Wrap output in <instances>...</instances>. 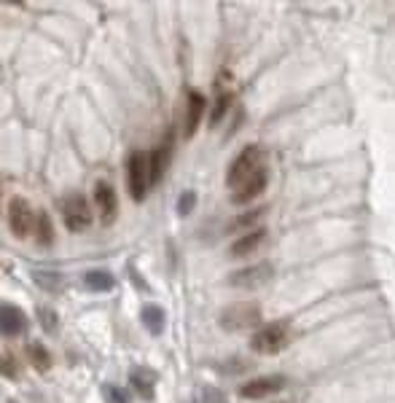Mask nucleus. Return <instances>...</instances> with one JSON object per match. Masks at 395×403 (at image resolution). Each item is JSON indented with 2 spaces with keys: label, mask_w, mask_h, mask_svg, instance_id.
Instances as JSON below:
<instances>
[{
  "label": "nucleus",
  "mask_w": 395,
  "mask_h": 403,
  "mask_svg": "<svg viewBox=\"0 0 395 403\" xmlns=\"http://www.w3.org/2000/svg\"><path fill=\"white\" fill-rule=\"evenodd\" d=\"M261 304L256 301H237V304H228L223 312H221V328L228 331V333H237V331H251L261 326Z\"/></svg>",
  "instance_id": "1"
},
{
  "label": "nucleus",
  "mask_w": 395,
  "mask_h": 403,
  "mask_svg": "<svg viewBox=\"0 0 395 403\" xmlns=\"http://www.w3.org/2000/svg\"><path fill=\"white\" fill-rule=\"evenodd\" d=\"M266 167L263 164V148L261 146H248L240 151V156L231 161V167L226 172V186L234 191V188H240L245 181H251L256 172Z\"/></svg>",
  "instance_id": "2"
},
{
  "label": "nucleus",
  "mask_w": 395,
  "mask_h": 403,
  "mask_svg": "<svg viewBox=\"0 0 395 403\" xmlns=\"http://www.w3.org/2000/svg\"><path fill=\"white\" fill-rule=\"evenodd\" d=\"M288 342H290V326L277 320V323H266L253 333L251 347L258 355H277L285 350Z\"/></svg>",
  "instance_id": "3"
},
{
  "label": "nucleus",
  "mask_w": 395,
  "mask_h": 403,
  "mask_svg": "<svg viewBox=\"0 0 395 403\" xmlns=\"http://www.w3.org/2000/svg\"><path fill=\"white\" fill-rule=\"evenodd\" d=\"M127 188L135 202H143L151 188V175H148V154L132 151L127 159Z\"/></svg>",
  "instance_id": "4"
},
{
  "label": "nucleus",
  "mask_w": 395,
  "mask_h": 403,
  "mask_svg": "<svg viewBox=\"0 0 395 403\" xmlns=\"http://www.w3.org/2000/svg\"><path fill=\"white\" fill-rule=\"evenodd\" d=\"M62 220H65L68 232L81 234L89 229L92 213H89V202H86L84 194H70L62 199Z\"/></svg>",
  "instance_id": "5"
},
{
  "label": "nucleus",
  "mask_w": 395,
  "mask_h": 403,
  "mask_svg": "<svg viewBox=\"0 0 395 403\" xmlns=\"http://www.w3.org/2000/svg\"><path fill=\"white\" fill-rule=\"evenodd\" d=\"M272 277H275V267L269 261H261V264H253V267L228 274V285L242 288V291H256V288H263L266 282H272Z\"/></svg>",
  "instance_id": "6"
},
{
  "label": "nucleus",
  "mask_w": 395,
  "mask_h": 403,
  "mask_svg": "<svg viewBox=\"0 0 395 403\" xmlns=\"http://www.w3.org/2000/svg\"><path fill=\"white\" fill-rule=\"evenodd\" d=\"M9 226H11L14 237H30L33 229H36V210L30 208V202L22 199V196H14L9 202Z\"/></svg>",
  "instance_id": "7"
},
{
  "label": "nucleus",
  "mask_w": 395,
  "mask_h": 403,
  "mask_svg": "<svg viewBox=\"0 0 395 403\" xmlns=\"http://www.w3.org/2000/svg\"><path fill=\"white\" fill-rule=\"evenodd\" d=\"M285 387V377H261L253 379V382H245L240 387V395L245 401H261V398H269Z\"/></svg>",
  "instance_id": "8"
},
{
  "label": "nucleus",
  "mask_w": 395,
  "mask_h": 403,
  "mask_svg": "<svg viewBox=\"0 0 395 403\" xmlns=\"http://www.w3.org/2000/svg\"><path fill=\"white\" fill-rule=\"evenodd\" d=\"M266 183H269V170L261 167V170L253 175L251 181H245L240 188H234V191H231V202H234V205H248V202L258 199V196L266 191Z\"/></svg>",
  "instance_id": "9"
},
{
  "label": "nucleus",
  "mask_w": 395,
  "mask_h": 403,
  "mask_svg": "<svg viewBox=\"0 0 395 403\" xmlns=\"http://www.w3.org/2000/svg\"><path fill=\"white\" fill-rule=\"evenodd\" d=\"M204 105H207V100H204L202 92L191 89L189 97H186V124H183V134H186V137H194V134H196L199 122H202V116H204Z\"/></svg>",
  "instance_id": "10"
},
{
  "label": "nucleus",
  "mask_w": 395,
  "mask_h": 403,
  "mask_svg": "<svg viewBox=\"0 0 395 403\" xmlns=\"http://www.w3.org/2000/svg\"><path fill=\"white\" fill-rule=\"evenodd\" d=\"M95 202H97V208H100V218H102V223H105V226L113 223V220H116V213H119V202H116L113 186L100 181V183L95 186Z\"/></svg>",
  "instance_id": "11"
},
{
  "label": "nucleus",
  "mask_w": 395,
  "mask_h": 403,
  "mask_svg": "<svg viewBox=\"0 0 395 403\" xmlns=\"http://www.w3.org/2000/svg\"><path fill=\"white\" fill-rule=\"evenodd\" d=\"M130 382L135 392L143 398V401H154L156 395V374L151 368H143V366H135L130 371Z\"/></svg>",
  "instance_id": "12"
},
{
  "label": "nucleus",
  "mask_w": 395,
  "mask_h": 403,
  "mask_svg": "<svg viewBox=\"0 0 395 403\" xmlns=\"http://www.w3.org/2000/svg\"><path fill=\"white\" fill-rule=\"evenodd\" d=\"M27 328V318L19 306L14 304H3L0 306V331L6 336H19L22 331Z\"/></svg>",
  "instance_id": "13"
},
{
  "label": "nucleus",
  "mask_w": 395,
  "mask_h": 403,
  "mask_svg": "<svg viewBox=\"0 0 395 403\" xmlns=\"http://www.w3.org/2000/svg\"><path fill=\"white\" fill-rule=\"evenodd\" d=\"M263 240H266V229H251V232L245 234V237H240L237 242L231 245L228 256H231V258H245V256H251V253H256V250L261 247Z\"/></svg>",
  "instance_id": "14"
},
{
  "label": "nucleus",
  "mask_w": 395,
  "mask_h": 403,
  "mask_svg": "<svg viewBox=\"0 0 395 403\" xmlns=\"http://www.w3.org/2000/svg\"><path fill=\"white\" fill-rule=\"evenodd\" d=\"M169 159H172V148L169 146H159L156 151L148 154V175H151V186H156L162 178H164V172L169 167Z\"/></svg>",
  "instance_id": "15"
},
{
  "label": "nucleus",
  "mask_w": 395,
  "mask_h": 403,
  "mask_svg": "<svg viewBox=\"0 0 395 403\" xmlns=\"http://www.w3.org/2000/svg\"><path fill=\"white\" fill-rule=\"evenodd\" d=\"M140 320H143V326L154 336H162L164 333V326H167V315H164V309L159 304H145L143 312H140Z\"/></svg>",
  "instance_id": "16"
},
{
  "label": "nucleus",
  "mask_w": 395,
  "mask_h": 403,
  "mask_svg": "<svg viewBox=\"0 0 395 403\" xmlns=\"http://www.w3.org/2000/svg\"><path fill=\"white\" fill-rule=\"evenodd\" d=\"M84 282H86V288H89V291H97V294L113 291V285H116L113 274H110V272H102V269H92V272H86Z\"/></svg>",
  "instance_id": "17"
},
{
  "label": "nucleus",
  "mask_w": 395,
  "mask_h": 403,
  "mask_svg": "<svg viewBox=\"0 0 395 403\" xmlns=\"http://www.w3.org/2000/svg\"><path fill=\"white\" fill-rule=\"evenodd\" d=\"M27 358H30V363L38 368V371H48V366H51V355H48V350L43 347V344H27Z\"/></svg>",
  "instance_id": "18"
},
{
  "label": "nucleus",
  "mask_w": 395,
  "mask_h": 403,
  "mask_svg": "<svg viewBox=\"0 0 395 403\" xmlns=\"http://www.w3.org/2000/svg\"><path fill=\"white\" fill-rule=\"evenodd\" d=\"M36 237L41 245H51L54 242V226H51V218L46 213H36Z\"/></svg>",
  "instance_id": "19"
},
{
  "label": "nucleus",
  "mask_w": 395,
  "mask_h": 403,
  "mask_svg": "<svg viewBox=\"0 0 395 403\" xmlns=\"http://www.w3.org/2000/svg\"><path fill=\"white\" fill-rule=\"evenodd\" d=\"M33 280H36L43 291H51V294H57L62 288V277L57 272H33Z\"/></svg>",
  "instance_id": "20"
},
{
  "label": "nucleus",
  "mask_w": 395,
  "mask_h": 403,
  "mask_svg": "<svg viewBox=\"0 0 395 403\" xmlns=\"http://www.w3.org/2000/svg\"><path fill=\"white\" fill-rule=\"evenodd\" d=\"M228 105H231V92H221V95H218L216 108H213V116H210V124H218V122H221V119L226 116Z\"/></svg>",
  "instance_id": "21"
},
{
  "label": "nucleus",
  "mask_w": 395,
  "mask_h": 403,
  "mask_svg": "<svg viewBox=\"0 0 395 403\" xmlns=\"http://www.w3.org/2000/svg\"><path fill=\"white\" fill-rule=\"evenodd\" d=\"M38 318H41V326H43L48 333H54L57 326H60V323H57V312L48 309V306H41V309H38Z\"/></svg>",
  "instance_id": "22"
},
{
  "label": "nucleus",
  "mask_w": 395,
  "mask_h": 403,
  "mask_svg": "<svg viewBox=\"0 0 395 403\" xmlns=\"http://www.w3.org/2000/svg\"><path fill=\"white\" fill-rule=\"evenodd\" d=\"M202 403H228V395L223 390L213 387V385H207L202 390Z\"/></svg>",
  "instance_id": "23"
},
{
  "label": "nucleus",
  "mask_w": 395,
  "mask_h": 403,
  "mask_svg": "<svg viewBox=\"0 0 395 403\" xmlns=\"http://www.w3.org/2000/svg\"><path fill=\"white\" fill-rule=\"evenodd\" d=\"M261 215H263V210H251V213H245L242 218H237L234 223H231V232H234V229H248V226H253L256 220H261Z\"/></svg>",
  "instance_id": "24"
},
{
  "label": "nucleus",
  "mask_w": 395,
  "mask_h": 403,
  "mask_svg": "<svg viewBox=\"0 0 395 403\" xmlns=\"http://www.w3.org/2000/svg\"><path fill=\"white\" fill-rule=\"evenodd\" d=\"M194 205H196V194H194V191H183L178 199V213L186 218V215L194 210Z\"/></svg>",
  "instance_id": "25"
},
{
  "label": "nucleus",
  "mask_w": 395,
  "mask_h": 403,
  "mask_svg": "<svg viewBox=\"0 0 395 403\" xmlns=\"http://www.w3.org/2000/svg\"><path fill=\"white\" fill-rule=\"evenodd\" d=\"M102 395H105L110 403H132L130 395L121 390V387H110V385H105V387H102Z\"/></svg>",
  "instance_id": "26"
},
{
  "label": "nucleus",
  "mask_w": 395,
  "mask_h": 403,
  "mask_svg": "<svg viewBox=\"0 0 395 403\" xmlns=\"http://www.w3.org/2000/svg\"><path fill=\"white\" fill-rule=\"evenodd\" d=\"M0 374H6V377H16V360H14L11 355L0 358Z\"/></svg>",
  "instance_id": "27"
},
{
  "label": "nucleus",
  "mask_w": 395,
  "mask_h": 403,
  "mask_svg": "<svg viewBox=\"0 0 395 403\" xmlns=\"http://www.w3.org/2000/svg\"><path fill=\"white\" fill-rule=\"evenodd\" d=\"M248 368V363H231L228 368H223V371H228V374H237V371H245Z\"/></svg>",
  "instance_id": "28"
},
{
  "label": "nucleus",
  "mask_w": 395,
  "mask_h": 403,
  "mask_svg": "<svg viewBox=\"0 0 395 403\" xmlns=\"http://www.w3.org/2000/svg\"><path fill=\"white\" fill-rule=\"evenodd\" d=\"M189 403H194V401H189Z\"/></svg>",
  "instance_id": "29"
}]
</instances>
